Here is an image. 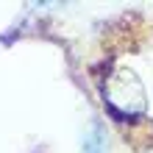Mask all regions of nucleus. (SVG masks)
Wrapping results in <instances>:
<instances>
[{
	"instance_id": "obj_1",
	"label": "nucleus",
	"mask_w": 153,
	"mask_h": 153,
	"mask_svg": "<svg viewBox=\"0 0 153 153\" xmlns=\"http://www.w3.org/2000/svg\"><path fill=\"white\" fill-rule=\"evenodd\" d=\"M81 153H103V131L97 123H92L89 131L84 134V150Z\"/></svg>"
}]
</instances>
